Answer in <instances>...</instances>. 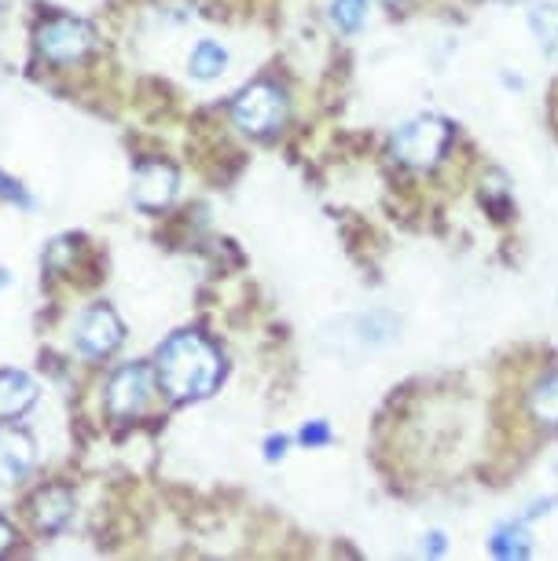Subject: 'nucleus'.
<instances>
[{
  "label": "nucleus",
  "instance_id": "1",
  "mask_svg": "<svg viewBox=\"0 0 558 561\" xmlns=\"http://www.w3.org/2000/svg\"><path fill=\"white\" fill-rule=\"evenodd\" d=\"M220 382L217 348L198 334H173L158 353V386L173 400H195L214 393Z\"/></svg>",
  "mask_w": 558,
  "mask_h": 561
},
{
  "label": "nucleus",
  "instance_id": "2",
  "mask_svg": "<svg viewBox=\"0 0 558 561\" xmlns=\"http://www.w3.org/2000/svg\"><path fill=\"white\" fill-rule=\"evenodd\" d=\"M334 331V353H364V348H378L397 337V320L389 312H364L345 316L334 327L323 331V342H331Z\"/></svg>",
  "mask_w": 558,
  "mask_h": 561
},
{
  "label": "nucleus",
  "instance_id": "3",
  "mask_svg": "<svg viewBox=\"0 0 558 561\" xmlns=\"http://www.w3.org/2000/svg\"><path fill=\"white\" fill-rule=\"evenodd\" d=\"M231 118H236L239 129L265 136L272 129H280L283 118H287V100L272 84H250L243 96L236 100V107H231Z\"/></svg>",
  "mask_w": 558,
  "mask_h": 561
},
{
  "label": "nucleus",
  "instance_id": "4",
  "mask_svg": "<svg viewBox=\"0 0 558 561\" xmlns=\"http://www.w3.org/2000/svg\"><path fill=\"white\" fill-rule=\"evenodd\" d=\"M448 144L445 122L437 118H412L394 133V154L405 165H434Z\"/></svg>",
  "mask_w": 558,
  "mask_h": 561
},
{
  "label": "nucleus",
  "instance_id": "5",
  "mask_svg": "<svg viewBox=\"0 0 558 561\" xmlns=\"http://www.w3.org/2000/svg\"><path fill=\"white\" fill-rule=\"evenodd\" d=\"M122 320L114 316L111 309H103V305H96V309L81 312L78 323H73V342H78L81 353L89 356H107L114 353V348L122 345Z\"/></svg>",
  "mask_w": 558,
  "mask_h": 561
},
{
  "label": "nucleus",
  "instance_id": "6",
  "mask_svg": "<svg viewBox=\"0 0 558 561\" xmlns=\"http://www.w3.org/2000/svg\"><path fill=\"white\" fill-rule=\"evenodd\" d=\"M92 30L86 23H73V19H56V23L41 26L37 48L45 51L52 62H73L92 48Z\"/></svg>",
  "mask_w": 558,
  "mask_h": 561
},
{
  "label": "nucleus",
  "instance_id": "7",
  "mask_svg": "<svg viewBox=\"0 0 558 561\" xmlns=\"http://www.w3.org/2000/svg\"><path fill=\"white\" fill-rule=\"evenodd\" d=\"M147 397H151V370L133 364L114 375V382L107 389V408L114 415H136L147 404Z\"/></svg>",
  "mask_w": 558,
  "mask_h": 561
},
{
  "label": "nucleus",
  "instance_id": "8",
  "mask_svg": "<svg viewBox=\"0 0 558 561\" xmlns=\"http://www.w3.org/2000/svg\"><path fill=\"white\" fill-rule=\"evenodd\" d=\"M176 195V173L173 165H162V162H147L136 169V180H133V198L147 209H162L166 203H173Z\"/></svg>",
  "mask_w": 558,
  "mask_h": 561
},
{
  "label": "nucleus",
  "instance_id": "9",
  "mask_svg": "<svg viewBox=\"0 0 558 561\" xmlns=\"http://www.w3.org/2000/svg\"><path fill=\"white\" fill-rule=\"evenodd\" d=\"M37 459V448H34V437L23 430H0V481L12 484L19 481L23 473L34 466Z\"/></svg>",
  "mask_w": 558,
  "mask_h": 561
},
{
  "label": "nucleus",
  "instance_id": "10",
  "mask_svg": "<svg viewBox=\"0 0 558 561\" xmlns=\"http://www.w3.org/2000/svg\"><path fill=\"white\" fill-rule=\"evenodd\" d=\"M37 400L34 378L23 370H0V419H15Z\"/></svg>",
  "mask_w": 558,
  "mask_h": 561
},
{
  "label": "nucleus",
  "instance_id": "11",
  "mask_svg": "<svg viewBox=\"0 0 558 561\" xmlns=\"http://www.w3.org/2000/svg\"><path fill=\"white\" fill-rule=\"evenodd\" d=\"M70 514H73V500H70L67 489H48L34 500L37 525L48 528V533H59V528L70 522Z\"/></svg>",
  "mask_w": 558,
  "mask_h": 561
},
{
  "label": "nucleus",
  "instance_id": "12",
  "mask_svg": "<svg viewBox=\"0 0 558 561\" xmlns=\"http://www.w3.org/2000/svg\"><path fill=\"white\" fill-rule=\"evenodd\" d=\"M529 30L544 51H558V0H544V4L529 8Z\"/></svg>",
  "mask_w": 558,
  "mask_h": 561
},
{
  "label": "nucleus",
  "instance_id": "13",
  "mask_svg": "<svg viewBox=\"0 0 558 561\" xmlns=\"http://www.w3.org/2000/svg\"><path fill=\"white\" fill-rule=\"evenodd\" d=\"M228 62V51L217 45V41H198L195 51H192V73L198 81H209L217 78L220 70H225Z\"/></svg>",
  "mask_w": 558,
  "mask_h": 561
},
{
  "label": "nucleus",
  "instance_id": "14",
  "mask_svg": "<svg viewBox=\"0 0 558 561\" xmlns=\"http://www.w3.org/2000/svg\"><path fill=\"white\" fill-rule=\"evenodd\" d=\"M492 550H497L500 558H529V533H525V522L497 528Z\"/></svg>",
  "mask_w": 558,
  "mask_h": 561
},
{
  "label": "nucleus",
  "instance_id": "15",
  "mask_svg": "<svg viewBox=\"0 0 558 561\" xmlns=\"http://www.w3.org/2000/svg\"><path fill=\"white\" fill-rule=\"evenodd\" d=\"M533 415L540 422H551V426H558V370L547 382L536 386L533 393Z\"/></svg>",
  "mask_w": 558,
  "mask_h": 561
},
{
  "label": "nucleus",
  "instance_id": "16",
  "mask_svg": "<svg viewBox=\"0 0 558 561\" xmlns=\"http://www.w3.org/2000/svg\"><path fill=\"white\" fill-rule=\"evenodd\" d=\"M364 12H367L364 0H334V4H331V19H334V26H339V30H361Z\"/></svg>",
  "mask_w": 558,
  "mask_h": 561
},
{
  "label": "nucleus",
  "instance_id": "17",
  "mask_svg": "<svg viewBox=\"0 0 558 561\" xmlns=\"http://www.w3.org/2000/svg\"><path fill=\"white\" fill-rule=\"evenodd\" d=\"M328 440H331L328 422H309V426L301 430V444H309V448H316V444H328Z\"/></svg>",
  "mask_w": 558,
  "mask_h": 561
},
{
  "label": "nucleus",
  "instance_id": "18",
  "mask_svg": "<svg viewBox=\"0 0 558 561\" xmlns=\"http://www.w3.org/2000/svg\"><path fill=\"white\" fill-rule=\"evenodd\" d=\"M0 195H4V198H15L19 206H34V203H30V195L23 192V187H19L15 180H8L4 173H0Z\"/></svg>",
  "mask_w": 558,
  "mask_h": 561
},
{
  "label": "nucleus",
  "instance_id": "19",
  "mask_svg": "<svg viewBox=\"0 0 558 561\" xmlns=\"http://www.w3.org/2000/svg\"><path fill=\"white\" fill-rule=\"evenodd\" d=\"M265 448H269V451H265V459H269V462H276V459H283V451H287V437H272V440L265 444Z\"/></svg>",
  "mask_w": 558,
  "mask_h": 561
},
{
  "label": "nucleus",
  "instance_id": "20",
  "mask_svg": "<svg viewBox=\"0 0 558 561\" xmlns=\"http://www.w3.org/2000/svg\"><path fill=\"white\" fill-rule=\"evenodd\" d=\"M8 547H12V528H8L4 522H0V554H4Z\"/></svg>",
  "mask_w": 558,
  "mask_h": 561
},
{
  "label": "nucleus",
  "instance_id": "21",
  "mask_svg": "<svg viewBox=\"0 0 558 561\" xmlns=\"http://www.w3.org/2000/svg\"><path fill=\"white\" fill-rule=\"evenodd\" d=\"M386 4H397V0H386Z\"/></svg>",
  "mask_w": 558,
  "mask_h": 561
}]
</instances>
